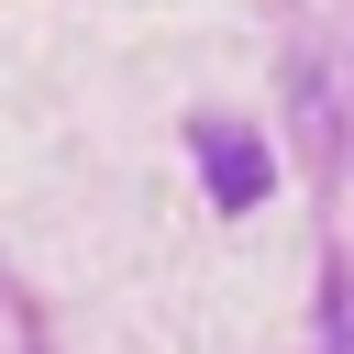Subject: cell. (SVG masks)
Here are the masks:
<instances>
[{
  "instance_id": "1",
  "label": "cell",
  "mask_w": 354,
  "mask_h": 354,
  "mask_svg": "<svg viewBox=\"0 0 354 354\" xmlns=\"http://www.w3.org/2000/svg\"><path fill=\"white\" fill-rule=\"evenodd\" d=\"M210 177H221V199L243 210V199H266V155L243 144V133H210Z\"/></svg>"
}]
</instances>
